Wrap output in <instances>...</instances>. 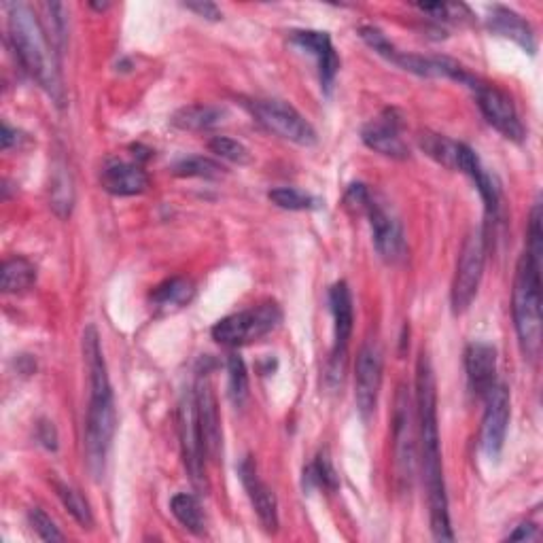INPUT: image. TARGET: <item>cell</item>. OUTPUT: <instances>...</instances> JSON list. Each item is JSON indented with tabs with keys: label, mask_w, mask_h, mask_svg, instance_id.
Wrapping results in <instances>:
<instances>
[{
	"label": "cell",
	"mask_w": 543,
	"mask_h": 543,
	"mask_svg": "<svg viewBox=\"0 0 543 543\" xmlns=\"http://www.w3.org/2000/svg\"><path fill=\"white\" fill-rule=\"evenodd\" d=\"M416 418L420 442V467L427 486L429 522L435 541H452L450 503L446 493L440 425H437V387L429 353H420L416 361Z\"/></svg>",
	"instance_id": "1"
},
{
	"label": "cell",
	"mask_w": 543,
	"mask_h": 543,
	"mask_svg": "<svg viewBox=\"0 0 543 543\" xmlns=\"http://www.w3.org/2000/svg\"><path fill=\"white\" fill-rule=\"evenodd\" d=\"M83 357L87 376H90V408H87L83 440L85 463L94 480H102L117 427V410L107 361H104L100 336L94 325H87L83 331Z\"/></svg>",
	"instance_id": "2"
},
{
	"label": "cell",
	"mask_w": 543,
	"mask_h": 543,
	"mask_svg": "<svg viewBox=\"0 0 543 543\" xmlns=\"http://www.w3.org/2000/svg\"><path fill=\"white\" fill-rule=\"evenodd\" d=\"M9 41L17 62L37 81L58 107L64 104V85L60 77L58 51L51 45L41 17L26 3H7Z\"/></svg>",
	"instance_id": "3"
},
{
	"label": "cell",
	"mask_w": 543,
	"mask_h": 543,
	"mask_svg": "<svg viewBox=\"0 0 543 543\" xmlns=\"http://www.w3.org/2000/svg\"><path fill=\"white\" fill-rule=\"evenodd\" d=\"M512 314L524 359L537 361L541 355V266L527 253L516 266Z\"/></svg>",
	"instance_id": "4"
},
{
	"label": "cell",
	"mask_w": 543,
	"mask_h": 543,
	"mask_svg": "<svg viewBox=\"0 0 543 543\" xmlns=\"http://www.w3.org/2000/svg\"><path fill=\"white\" fill-rule=\"evenodd\" d=\"M283 321V310L276 302H261L249 310H240L215 323L213 340L221 346H244L264 338Z\"/></svg>",
	"instance_id": "5"
},
{
	"label": "cell",
	"mask_w": 543,
	"mask_h": 543,
	"mask_svg": "<svg viewBox=\"0 0 543 543\" xmlns=\"http://www.w3.org/2000/svg\"><path fill=\"white\" fill-rule=\"evenodd\" d=\"M414 410L408 389L401 384L395 395L393 410V469L395 484L399 493H408L414 482L416 471V431H414Z\"/></svg>",
	"instance_id": "6"
},
{
	"label": "cell",
	"mask_w": 543,
	"mask_h": 543,
	"mask_svg": "<svg viewBox=\"0 0 543 543\" xmlns=\"http://www.w3.org/2000/svg\"><path fill=\"white\" fill-rule=\"evenodd\" d=\"M486 251L488 238L480 227V230H474L467 236L457 261V272H454L450 291V304L454 314H463L471 308V304H474L484 276Z\"/></svg>",
	"instance_id": "7"
},
{
	"label": "cell",
	"mask_w": 543,
	"mask_h": 543,
	"mask_svg": "<svg viewBox=\"0 0 543 543\" xmlns=\"http://www.w3.org/2000/svg\"><path fill=\"white\" fill-rule=\"evenodd\" d=\"M329 308H331V317H334V348H331V355L327 361L325 380L331 389H336L344 380L348 342H350V336H353V327H355L353 295H350V289L344 280H338V283L329 289Z\"/></svg>",
	"instance_id": "8"
},
{
	"label": "cell",
	"mask_w": 543,
	"mask_h": 543,
	"mask_svg": "<svg viewBox=\"0 0 543 543\" xmlns=\"http://www.w3.org/2000/svg\"><path fill=\"white\" fill-rule=\"evenodd\" d=\"M251 113L261 126L272 134L289 140L300 147L317 145V132L310 126V121L283 100H253L249 104Z\"/></svg>",
	"instance_id": "9"
},
{
	"label": "cell",
	"mask_w": 543,
	"mask_h": 543,
	"mask_svg": "<svg viewBox=\"0 0 543 543\" xmlns=\"http://www.w3.org/2000/svg\"><path fill=\"white\" fill-rule=\"evenodd\" d=\"M177 423H179L181 454H183V463H185V469L189 474V480H191V484H194L196 490H200V493L206 495L208 493L206 450H204V440H202L198 414H196L194 391L183 395L181 404H179Z\"/></svg>",
	"instance_id": "10"
},
{
	"label": "cell",
	"mask_w": 543,
	"mask_h": 543,
	"mask_svg": "<svg viewBox=\"0 0 543 543\" xmlns=\"http://www.w3.org/2000/svg\"><path fill=\"white\" fill-rule=\"evenodd\" d=\"M484 401L486 410L480 427V450L488 461H499L512 414L510 389H507L503 382H497L495 387L486 393Z\"/></svg>",
	"instance_id": "11"
},
{
	"label": "cell",
	"mask_w": 543,
	"mask_h": 543,
	"mask_svg": "<svg viewBox=\"0 0 543 543\" xmlns=\"http://www.w3.org/2000/svg\"><path fill=\"white\" fill-rule=\"evenodd\" d=\"M471 92L476 94L478 107L484 119L488 121V126H493L503 138L512 140V143H522L524 126L512 98L505 92H501L499 87L484 83V81H480Z\"/></svg>",
	"instance_id": "12"
},
{
	"label": "cell",
	"mask_w": 543,
	"mask_h": 543,
	"mask_svg": "<svg viewBox=\"0 0 543 543\" xmlns=\"http://www.w3.org/2000/svg\"><path fill=\"white\" fill-rule=\"evenodd\" d=\"M382 350L374 340H367L355 363V401L363 420L376 412L382 387Z\"/></svg>",
	"instance_id": "13"
},
{
	"label": "cell",
	"mask_w": 543,
	"mask_h": 543,
	"mask_svg": "<svg viewBox=\"0 0 543 543\" xmlns=\"http://www.w3.org/2000/svg\"><path fill=\"white\" fill-rule=\"evenodd\" d=\"M196 414L200 423V433L204 440L206 459L219 463L223 452V431H221V416H219V404L213 384H210L208 372H200L196 378Z\"/></svg>",
	"instance_id": "14"
},
{
	"label": "cell",
	"mask_w": 543,
	"mask_h": 543,
	"mask_svg": "<svg viewBox=\"0 0 543 543\" xmlns=\"http://www.w3.org/2000/svg\"><path fill=\"white\" fill-rule=\"evenodd\" d=\"M365 215L370 219L372 242L378 255L387 261V264H397L406 257V238L401 223L393 213H389L376 198L370 200L365 208Z\"/></svg>",
	"instance_id": "15"
},
{
	"label": "cell",
	"mask_w": 543,
	"mask_h": 543,
	"mask_svg": "<svg viewBox=\"0 0 543 543\" xmlns=\"http://www.w3.org/2000/svg\"><path fill=\"white\" fill-rule=\"evenodd\" d=\"M363 143L372 151L391 157V160H408L410 149L401 138V117L395 109H384L370 124L361 130Z\"/></svg>",
	"instance_id": "16"
},
{
	"label": "cell",
	"mask_w": 543,
	"mask_h": 543,
	"mask_svg": "<svg viewBox=\"0 0 543 543\" xmlns=\"http://www.w3.org/2000/svg\"><path fill=\"white\" fill-rule=\"evenodd\" d=\"M238 474H240V482L244 490H247V495L251 499L253 510L261 522V527H264L266 533H276L278 531V501H276L274 490L259 478V471L253 457L242 459Z\"/></svg>",
	"instance_id": "17"
},
{
	"label": "cell",
	"mask_w": 543,
	"mask_h": 543,
	"mask_svg": "<svg viewBox=\"0 0 543 543\" xmlns=\"http://www.w3.org/2000/svg\"><path fill=\"white\" fill-rule=\"evenodd\" d=\"M291 43L308 51L310 56L317 58L319 64V79L325 94H331L334 90V83L340 70V58L331 43V37L327 32L321 30H293L291 32Z\"/></svg>",
	"instance_id": "18"
},
{
	"label": "cell",
	"mask_w": 543,
	"mask_h": 543,
	"mask_svg": "<svg viewBox=\"0 0 543 543\" xmlns=\"http://www.w3.org/2000/svg\"><path fill=\"white\" fill-rule=\"evenodd\" d=\"M465 372L469 387L480 399L497 384V350L486 342H471L465 348Z\"/></svg>",
	"instance_id": "19"
},
{
	"label": "cell",
	"mask_w": 543,
	"mask_h": 543,
	"mask_svg": "<svg viewBox=\"0 0 543 543\" xmlns=\"http://www.w3.org/2000/svg\"><path fill=\"white\" fill-rule=\"evenodd\" d=\"M102 189L117 198L140 196L149 189V174L140 164L109 162L100 174Z\"/></svg>",
	"instance_id": "20"
},
{
	"label": "cell",
	"mask_w": 543,
	"mask_h": 543,
	"mask_svg": "<svg viewBox=\"0 0 543 543\" xmlns=\"http://www.w3.org/2000/svg\"><path fill=\"white\" fill-rule=\"evenodd\" d=\"M488 28L493 30L495 34H499V37L512 39L524 51H529V54H535L537 43H535L533 28L516 11L501 7V5H495L488 13Z\"/></svg>",
	"instance_id": "21"
},
{
	"label": "cell",
	"mask_w": 543,
	"mask_h": 543,
	"mask_svg": "<svg viewBox=\"0 0 543 543\" xmlns=\"http://www.w3.org/2000/svg\"><path fill=\"white\" fill-rule=\"evenodd\" d=\"M194 297L196 285L191 283L189 278L174 276L164 280V283H160L151 291V304L160 314H172L191 304Z\"/></svg>",
	"instance_id": "22"
},
{
	"label": "cell",
	"mask_w": 543,
	"mask_h": 543,
	"mask_svg": "<svg viewBox=\"0 0 543 543\" xmlns=\"http://www.w3.org/2000/svg\"><path fill=\"white\" fill-rule=\"evenodd\" d=\"M225 117L227 111L215 104H189L170 117V124L185 132H204L221 126Z\"/></svg>",
	"instance_id": "23"
},
{
	"label": "cell",
	"mask_w": 543,
	"mask_h": 543,
	"mask_svg": "<svg viewBox=\"0 0 543 543\" xmlns=\"http://www.w3.org/2000/svg\"><path fill=\"white\" fill-rule=\"evenodd\" d=\"M170 512L177 518L183 527L194 533V535H204L206 531V516L202 512V505L198 497L189 495V493H179L170 499Z\"/></svg>",
	"instance_id": "24"
},
{
	"label": "cell",
	"mask_w": 543,
	"mask_h": 543,
	"mask_svg": "<svg viewBox=\"0 0 543 543\" xmlns=\"http://www.w3.org/2000/svg\"><path fill=\"white\" fill-rule=\"evenodd\" d=\"M34 280H37V268L26 257H11L3 264L0 287L5 293H24L34 285Z\"/></svg>",
	"instance_id": "25"
},
{
	"label": "cell",
	"mask_w": 543,
	"mask_h": 543,
	"mask_svg": "<svg viewBox=\"0 0 543 543\" xmlns=\"http://www.w3.org/2000/svg\"><path fill=\"white\" fill-rule=\"evenodd\" d=\"M420 149H423L429 157H433L437 164H442L450 170H457V149H459L457 140H450L442 134L425 132L420 136Z\"/></svg>",
	"instance_id": "26"
},
{
	"label": "cell",
	"mask_w": 543,
	"mask_h": 543,
	"mask_svg": "<svg viewBox=\"0 0 543 543\" xmlns=\"http://www.w3.org/2000/svg\"><path fill=\"white\" fill-rule=\"evenodd\" d=\"M54 486H56V493H58L62 505L68 510V514L73 516L83 529H92L94 516L90 510V503L85 501V497L79 493V490L70 484L60 482V480H54Z\"/></svg>",
	"instance_id": "27"
},
{
	"label": "cell",
	"mask_w": 543,
	"mask_h": 543,
	"mask_svg": "<svg viewBox=\"0 0 543 543\" xmlns=\"http://www.w3.org/2000/svg\"><path fill=\"white\" fill-rule=\"evenodd\" d=\"M308 482V488L312 486H323L327 490H331V493H336L338 486H340V478L336 474V467L334 463H331V457H329V450L323 448L317 459H314V463L304 471V484Z\"/></svg>",
	"instance_id": "28"
},
{
	"label": "cell",
	"mask_w": 543,
	"mask_h": 543,
	"mask_svg": "<svg viewBox=\"0 0 543 543\" xmlns=\"http://www.w3.org/2000/svg\"><path fill=\"white\" fill-rule=\"evenodd\" d=\"M223 170L225 168L221 164L202 155L185 157V160L177 162L172 168L174 177H181V179H219L223 177Z\"/></svg>",
	"instance_id": "29"
},
{
	"label": "cell",
	"mask_w": 543,
	"mask_h": 543,
	"mask_svg": "<svg viewBox=\"0 0 543 543\" xmlns=\"http://www.w3.org/2000/svg\"><path fill=\"white\" fill-rule=\"evenodd\" d=\"M227 378H230V382H227V389H230V397H232V404L236 408H244V404H247L249 399V374H247V365H244L242 357L232 353L230 357H227Z\"/></svg>",
	"instance_id": "30"
},
{
	"label": "cell",
	"mask_w": 543,
	"mask_h": 543,
	"mask_svg": "<svg viewBox=\"0 0 543 543\" xmlns=\"http://www.w3.org/2000/svg\"><path fill=\"white\" fill-rule=\"evenodd\" d=\"M75 202V191H73V181H70V174L66 168H58L54 179H51V208L56 210L58 217H68L70 210H73Z\"/></svg>",
	"instance_id": "31"
},
{
	"label": "cell",
	"mask_w": 543,
	"mask_h": 543,
	"mask_svg": "<svg viewBox=\"0 0 543 543\" xmlns=\"http://www.w3.org/2000/svg\"><path fill=\"white\" fill-rule=\"evenodd\" d=\"M41 11H43V17H41V24L47 32V37L51 41V45H54V49L62 51L64 43H66V17H64V5H58V3H45L41 5Z\"/></svg>",
	"instance_id": "32"
},
{
	"label": "cell",
	"mask_w": 543,
	"mask_h": 543,
	"mask_svg": "<svg viewBox=\"0 0 543 543\" xmlns=\"http://www.w3.org/2000/svg\"><path fill=\"white\" fill-rule=\"evenodd\" d=\"M270 202L276 204L278 208L283 210H314L319 208V200L304 194V191L295 189V187H276L268 194Z\"/></svg>",
	"instance_id": "33"
},
{
	"label": "cell",
	"mask_w": 543,
	"mask_h": 543,
	"mask_svg": "<svg viewBox=\"0 0 543 543\" xmlns=\"http://www.w3.org/2000/svg\"><path fill=\"white\" fill-rule=\"evenodd\" d=\"M208 149L213 151L217 157H221V160H227V162L238 164V166H247L253 160L251 151L247 147H244L242 143H238V140L230 138V136H215V138H210Z\"/></svg>",
	"instance_id": "34"
},
{
	"label": "cell",
	"mask_w": 543,
	"mask_h": 543,
	"mask_svg": "<svg viewBox=\"0 0 543 543\" xmlns=\"http://www.w3.org/2000/svg\"><path fill=\"white\" fill-rule=\"evenodd\" d=\"M359 37L365 41L367 47H372L378 56H382L384 60L395 62V58L399 56V49L389 41L387 34H384L380 28L374 26H361L359 28Z\"/></svg>",
	"instance_id": "35"
},
{
	"label": "cell",
	"mask_w": 543,
	"mask_h": 543,
	"mask_svg": "<svg viewBox=\"0 0 543 543\" xmlns=\"http://www.w3.org/2000/svg\"><path fill=\"white\" fill-rule=\"evenodd\" d=\"M28 520L34 533H37L43 541H64V535L56 527V522L51 520L41 507H32V510L28 512Z\"/></svg>",
	"instance_id": "36"
},
{
	"label": "cell",
	"mask_w": 543,
	"mask_h": 543,
	"mask_svg": "<svg viewBox=\"0 0 543 543\" xmlns=\"http://www.w3.org/2000/svg\"><path fill=\"white\" fill-rule=\"evenodd\" d=\"M527 255L535 259L541 266V255H543V230H541V202L537 200L531 210V221H529V247Z\"/></svg>",
	"instance_id": "37"
},
{
	"label": "cell",
	"mask_w": 543,
	"mask_h": 543,
	"mask_svg": "<svg viewBox=\"0 0 543 543\" xmlns=\"http://www.w3.org/2000/svg\"><path fill=\"white\" fill-rule=\"evenodd\" d=\"M372 194L370 189H367L363 183H355L350 185L346 196H344V206L350 210V213H365L367 204H370Z\"/></svg>",
	"instance_id": "38"
},
{
	"label": "cell",
	"mask_w": 543,
	"mask_h": 543,
	"mask_svg": "<svg viewBox=\"0 0 543 543\" xmlns=\"http://www.w3.org/2000/svg\"><path fill=\"white\" fill-rule=\"evenodd\" d=\"M183 7L191 13H196L198 17H204L208 22L221 20V9L215 3H210V0H194V3H185Z\"/></svg>",
	"instance_id": "39"
},
{
	"label": "cell",
	"mask_w": 543,
	"mask_h": 543,
	"mask_svg": "<svg viewBox=\"0 0 543 543\" xmlns=\"http://www.w3.org/2000/svg\"><path fill=\"white\" fill-rule=\"evenodd\" d=\"M37 437L47 450L58 448V431H56L54 423H49V420H41L39 427H37Z\"/></svg>",
	"instance_id": "40"
},
{
	"label": "cell",
	"mask_w": 543,
	"mask_h": 543,
	"mask_svg": "<svg viewBox=\"0 0 543 543\" xmlns=\"http://www.w3.org/2000/svg\"><path fill=\"white\" fill-rule=\"evenodd\" d=\"M539 537V531L533 522H522L516 527V531H512L507 535L510 541H535Z\"/></svg>",
	"instance_id": "41"
},
{
	"label": "cell",
	"mask_w": 543,
	"mask_h": 543,
	"mask_svg": "<svg viewBox=\"0 0 543 543\" xmlns=\"http://www.w3.org/2000/svg\"><path fill=\"white\" fill-rule=\"evenodd\" d=\"M0 140H3V151H9L13 145L20 143V132L13 130L9 124L3 126V136H0Z\"/></svg>",
	"instance_id": "42"
},
{
	"label": "cell",
	"mask_w": 543,
	"mask_h": 543,
	"mask_svg": "<svg viewBox=\"0 0 543 543\" xmlns=\"http://www.w3.org/2000/svg\"><path fill=\"white\" fill-rule=\"evenodd\" d=\"M92 7H94V9H98V11H107V9H109V3H102V5L92 3Z\"/></svg>",
	"instance_id": "43"
}]
</instances>
